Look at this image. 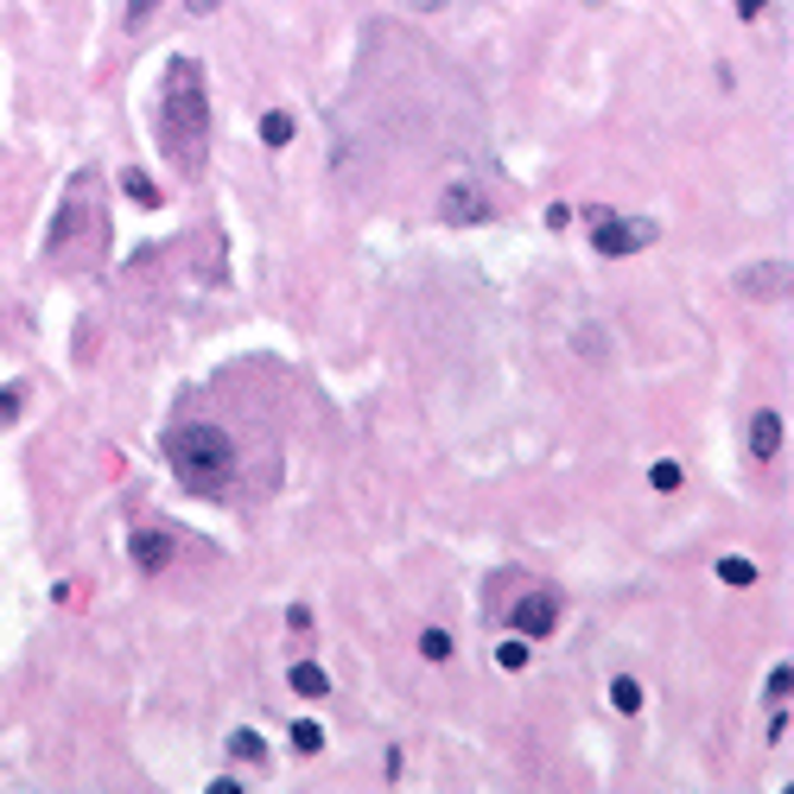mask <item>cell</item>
<instances>
[{"label": "cell", "mask_w": 794, "mask_h": 794, "mask_svg": "<svg viewBox=\"0 0 794 794\" xmlns=\"http://www.w3.org/2000/svg\"><path fill=\"white\" fill-rule=\"evenodd\" d=\"M159 146L184 179H197L210 166V89L197 58H172L159 83Z\"/></svg>", "instance_id": "6da1fadb"}, {"label": "cell", "mask_w": 794, "mask_h": 794, "mask_svg": "<svg viewBox=\"0 0 794 794\" xmlns=\"http://www.w3.org/2000/svg\"><path fill=\"white\" fill-rule=\"evenodd\" d=\"M166 458L179 470L191 490H204V496H217L236 483V438L222 433V426H204V420H184L166 433Z\"/></svg>", "instance_id": "7a4b0ae2"}, {"label": "cell", "mask_w": 794, "mask_h": 794, "mask_svg": "<svg viewBox=\"0 0 794 794\" xmlns=\"http://www.w3.org/2000/svg\"><path fill=\"white\" fill-rule=\"evenodd\" d=\"M585 222H591V249L604 254V261H623V254L654 242V222H629V217H616V210H591Z\"/></svg>", "instance_id": "3957f363"}, {"label": "cell", "mask_w": 794, "mask_h": 794, "mask_svg": "<svg viewBox=\"0 0 794 794\" xmlns=\"http://www.w3.org/2000/svg\"><path fill=\"white\" fill-rule=\"evenodd\" d=\"M508 629H515V636H528V642L553 636V629H560V598H553V591H528V598H515V604H508Z\"/></svg>", "instance_id": "277c9868"}, {"label": "cell", "mask_w": 794, "mask_h": 794, "mask_svg": "<svg viewBox=\"0 0 794 794\" xmlns=\"http://www.w3.org/2000/svg\"><path fill=\"white\" fill-rule=\"evenodd\" d=\"M438 217L445 222H483L490 217V197H483L477 184H452V191L438 197Z\"/></svg>", "instance_id": "5b68a950"}, {"label": "cell", "mask_w": 794, "mask_h": 794, "mask_svg": "<svg viewBox=\"0 0 794 794\" xmlns=\"http://www.w3.org/2000/svg\"><path fill=\"white\" fill-rule=\"evenodd\" d=\"M782 438H789V426H782V413H775V407L750 413V458H757V465H769V458L782 452Z\"/></svg>", "instance_id": "8992f818"}, {"label": "cell", "mask_w": 794, "mask_h": 794, "mask_svg": "<svg viewBox=\"0 0 794 794\" xmlns=\"http://www.w3.org/2000/svg\"><path fill=\"white\" fill-rule=\"evenodd\" d=\"M128 553H134V566L159 573V566H172V534H134V541H128Z\"/></svg>", "instance_id": "52a82bcc"}, {"label": "cell", "mask_w": 794, "mask_h": 794, "mask_svg": "<svg viewBox=\"0 0 794 794\" xmlns=\"http://www.w3.org/2000/svg\"><path fill=\"white\" fill-rule=\"evenodd\" d=\"M292 693H305V699H318V693H330V674L318 667V661H299L292 667Z\"/></svg>", "instance_id": "ba28073f"}, {"label": "cell", "mask_w": 794, "mask_h": 794, "mask_svg": "<svg viewBox=\"0 0 794 794\" xmlns=\"http://www.w3.org/2000/svg\"><path fill=\"white\" fill-rule=\"evenodd\" d=\"M750 292H789V261H762V274L744 280Z\"/></svg>", "instance_id": "9c48e42d"}, {"label": "cell", "mask_w": 794, "mask_h": 794, "mask_svg": "<svg viewBox=\"0 0 794 794\" xmlns=\"http://www.w3.org/2000/svg\"><path fill=\"white\" fill-rule=\"evenodd\" d=\"M292 750H299V757H318V750H325V731H318L312 719H299L292 724Z\"/></svg>", "instance_id": "30bf717a"}, {"label": "cell", "mask_w": 794, "mask_h": 794, "mask_svg": "<svg viewBox=\"0 0 794 794\" xmlns=\"http://www.w3.org/2000/svg\"><path fill=\"white\" fill-rule=\"evenodd\" d=\"M719 578H724V585H757V566H750L744 553H724V560H719Z\"/></svg>", "instance_id": "8fae6325"}, {"label": "cell", "mask_w": 794, "mask_h": 794, "mask_svg": "<svg viewBox=\"0 0 794 794\" xmlns=\"http://www.w3.org/2000/svg\"><path fill=\"white\" fill-rule=\"evenodd\" d=\"M496 667H503V674H521V667H528V636H508L503 649H496Z\"/></svg>", "instance_id": "7c38bea8"}, {"label": "cell", "mask_w": 794, "mask_h": 794, "mask_svg": "<svg viewBox=\"0 0 794 794\" xmlns=\"http://www.w3.org/2000/svg\"><path fill=\"white\" fill-rule=\"evenodd\" d=\"M261 141H267V146H287V141H292V115H287V109H274L267 121H261Z\"/></svg>", "instance_id": "4fadbf2b"}, {"label": "cell", "mask_w": 794, "mask_h": 794, "mask_svg": "<svg viewBox=\"0 0 794 794\" xmlns=\"http://www.w3.org/2000/svg\"><path fill=\"white\" fill-rule=\"evenodd\" d=\"M611 706H616V712H642V686H636V681H611Z\"/></svg>", "instance_id": "5bb4252c"}, {"label": "cell", "mask_w": 794, "mask_h": 794, "mask_svg": "<svg viewBox=\"0 0 794 794\" xmlns=\"http://www.w3.org/2000/svg\"><path fill=\"white\" fill-rule=\"evenodd\" d=\"M681 477H686L681 458H661V465H649V483H654V490H681Z\"/></svg>", "instance_id": "9a60e30c"}, {"label": "cell", "mask_w": 794, "mask_h": 794, "mask_svg": "<svg viewBox=\"0 0 794 794\" xmlns=\"http://www.w3.org/2000/svg\"><path fill=\"white\" fill-rule=\"evenodd\" d=\"M229 750H236L242 762H261V757H267V744H261L254 731H236V737H229Z\"/></svg>", "instance_id": "2e32d148"}, {"label": "cell", "mask_w": 794, "mask_h": 794, "mask_svg": "<svg viewBox=\"0 0 794 794\" xmlns=\"http://www.w3.org/2000/svg\"><path fill=\"white\" fill-rule=\"evenodd\" d=\"M789 686H794V667L782 661V667H769V699L775 706H789Z\"/></svg>", "instance_id": "e0dca14e"}, {"label": "cell", "mask_w": 794, "mask_h": 794, "mask_svg": "<svg viewBox=\"0 0 794 794\" xmlns=\"http://www.w3.org/2000/svg\"><path fill=\"white\" fill-rule=\"evenodd\" d=\"M420 654H426V661H445V654H452V636H445V629H426V636H420Z\"/></svg>", "instance_id": "ac0fdd59"}, {"label": "cell", "mask_w": 794, "mask_h": 794, "mask_svg": "<svg viewBox=\"0 0 794 794\" xmlns=\"http://www.w3.org/2000/svg\"><path fill=\"white\" fill-rule=\"evenodd\" d=\"M20 407H26V388H0V426L20 420Z\"/></svg>", "instance_id": "d6986e66"}, {"label": "cell", "mask_w": 794, "mask_h": 794, "mask_svg": "<svg viewBox=\"0 0 794 794\" xmlns=\"http://www.w3.org/2000/svg\"><path fill=\"white\" fill-rule=\"evenodd\" d=\"M121 184H128V191H134V197H141V204H159V191H153V184H146L141 172H128V179H121Z\"/></svg>", "instance_id": "ffe728a7"}, {"label": "cell", "mask_w": 794, "mask_h": 794, "mask_svg": "<svg viewBox=\"0 0 794 794\" xmlns=\"http://www.w3.org/2000/svg\"><path fill=\"white\" fill-rule=\"evenodd\" d=\"M153 13H159V0H134V7H128V20H134V26H146Z\"/></svg>", "instance_id": "44dd1931"}, {"label": "cell", "mask_w": 794, "mask_h": 794, "mask_svg": "<svg viewBox=\"0 0 794 794\" xmlns=\"http://www.w3.org/2000/svg\"><path fill=\"white\" fill-rule=\"evenodd\" d=\"M731 7H737L744 20H757V13H762V7H769V0H731Z\"/></svg>", "instance_id": "7402d4cb"}, {"label": "cell", "mask_w": 794, "mask_h": 794, "mask_svg": "<svg viewBox=\"0 0 794 794\" xmlns=\"http://www.w3.org/2000/svg\"><path fill=\"white\" fill-rule=\"evenodd\" d=\"M400 7H413V13H438L445 0H400Z\"/></svg>", "instance_id": "603a6c76"}, {"label": "cell", "mask_w": 794, "mask_h": 794, "mask_svg": "<svg viewBox=\"0 0 794 794\" xmlns=\"http://www.w3.org/2000/svg\"><path fill=\"white\" fill-rule=\"evenodd\" d=\"M184 7H191L197 20H204V13H217V0H184Z\"/></svg>", "instance_id": "cb8c5ba5"}]
</instances>
